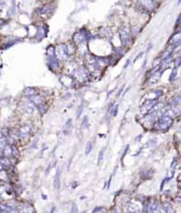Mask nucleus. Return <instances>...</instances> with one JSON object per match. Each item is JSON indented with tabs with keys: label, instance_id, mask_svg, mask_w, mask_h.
Instances as JSON below:
<instances>
[{
	"label": "nucleus",
	"instance_id": "nucleus-1",
	"mask_svg": "<svg viewBox=\"0 0 181 213\" xmlns=\"http://www.w3.org/2000/svg\"><path fill=\"white\" fill-rule=\"evenodd\" d=\"M103 151H102V152H101V153H100V157H99V158H98V161H99V163L102 161V159H103Z\"/></svg>",
	"mask_w": 181,
	"mask_h": 213
}]
</instances>
